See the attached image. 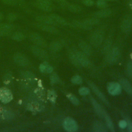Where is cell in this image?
Here are the masks:
<instances>
[{
    "instance_id": "cell-1",
    "label": "cell",
    "mask_w": 132,
    "mask_h": 132,
    "mask_svg": "<svg viewBox=\"0 0 132 132\" xmlns=\"http://www.w3.org/2000/svg\"><path fill=\"white\" fill-rule=\"evenodd\" d=\"M13 98V95L11 91L6 88H0V101L6 104L10 102Z\"/></svg>"
},
{
    "instance_id": "cell-41",
    "label": "cell",
    "mask_w": 132,
    "mask_h": 132,
    "mask_svg": "<svg viewBox=\"0 0 132 132\" xmlns=\"http://www.w3.org/2000/svg\"><path fill=\"white\" fill-rule=\"evenodd\" d=\"M54 1H59V2H62L63 0H54Z\"/></svg>"
},
{
    "instance_id": "cell-8",
    "label": "cell",
    "mask_w": 132,
    "mask_h": 132,
    "mask_svg": "<svg viewBox=\"0 0 132 132\" xmlns=\"http://www.w3.org/2000/svg\"><path fill=\"white\" fill-rule=\"evenodd\" d=\"M30 50L32 53L37 57L41 59H44L46 57V52L41 48L37 46H32L30 47Z\"/></svg>"
},
{
    "instance_id": "cell-15",
    "label": "cell",
    "mask_w": 132,
    "mask_h": 132,
    "mask_svg": "<svg viewBox=\"0 0 132 132\" xmlns=\"http://www.w3.org/2000/svg\"><path fill=\"white\" fill-rule=\"evenodd\" d=\"M103 38L102 34L101 32L96 31L91 37V42L93 44H98L102 42Z\"/></svg>"
},
{
    "instance_id": "cell-22",
    "label": "cell",
    "mask_w": 132,
    "mask_h": 132,
    "mask_svg": "<svg viewBox=\"0 0 132 132\" xmlns=\"http://www.w3.org/2000/svg\"><path fill=\"white\" fill-rule=\"evenodd\" d=\"M2 117L5 119H11L13 118V114L12 112L8 110H4L2 112Z\"/></svg>"
},
{
    "instance_id": "cell-11",
    "label": "cell",
    "mask_w": 132,
    "mask_h": 132,
    "mask_svg": "<svg viewBox=\"0 0 132 132\" xmlns=\"http://www.w3.org/2000/svg\"><path fill=\"white\" fill-rule=\"evenodd\" d=\"M74 57L75 58L74 59L77 62V63H78L84 66L88 64V61L87 59L82 54H80V53H76L74 55Z\"/></svg>"
},
{
    "instance_id": "cell-7",
    "label": "cell",
    "mask_w": 132,
    "mask_h": 132,
    "mask_svg": "<svg viewBox=\"0 0 132 132\" xmlns=\"http://www.w3.org/2000/svg\"><path fill=\"white\" fill-rule=\"evenodd\" d=\"M36 20L41 23L51 25L53 26L57 25V24L50 16V15H48V16L44 15H38L36 17Z\"/></svg>"
},
{
    "instance_id": "cell-21",
    "label": "cell",
    "mask_w": 132,
    "mask_h": 132,
    "mask_svg": "<svg viewBox=\"0 0 132 132\" xmlns=\"http://www.w3.org/2000/svg\"><path fill=\"white\" fill-rule=\"evenodd\" d=\"M93 127L95 129V130L97 131H105L106 130L104 126L102 124V123L99 122H96L94 124Z\"/></svg>"
},
{
    "instance_id": "cell-6",
    "label": "cell",
    "mask_w": 132,
    "mask_h": 132,
    "mask_svg": "<svg viewBox=\"0 0 132 132\" xmlns=\"http://www.w3.org/2000/svg\"><path fill=\"white\" fill-rule=\"evenodd\" d=\"M36 26L40 29L46 32H50L51 34H58V30L56 27H55L53 25L40 23L37 24Z\"/></svg>"
},
{
    "instance_id": "cell-10",
    "label": "cell",
    "mask_w": 132,
    "mask_h": 132,
    "mask_svg": "<svg viewBox=\"0 0 132 132\" xmlns=\"http://www.w3.org/2000/svg\"><path fill=\"white\" fill-rule=\"evenodd\" d=\"M49 15L52 19V20L55 22L57 25L58 24L60 25H63V26L66 25L67 22L65 20V19H64V18H63L62 16L55 13L51 14Z\"/></svg>"
},
{
    "instance_id": "cell-23",
    "label": "cell",
    "mask_w": 132,
    "mask_h": 132,
    "mask_svg": "<svg viewBox=\"0 0 132 132\" xmlns=\"http://www.w3.org/2000/svg\"><path fill=\"white\" fill-rule=\"evenodd\" d=\"M82 78L79 75H75L72 77L71 81L73 84H80L82 82Z\"/></svg>"
},
{
    "instance_id": "cell-39",
    "label": "cell",
    "mask_w": 132,
    "mask_h": 132,
    "mask_svg": "<svg viewBox=\"0 0 132 132\" xmlns=\"http://www.w3.org/2000/svg\"><path fill=\"white\" fill-rule=\"evenodd\" d=\"M16 2H18V3H20V4H24V0H16Z\"/></svg>"
},
{
    "instance_id": "cell-12",
    "label": "cell",
    "mask_w": 132,
    "mask_h": 132,
    "mask_svg": "<svg viewBox=\"0 0 132 132\" xmlns=\"http://www.w3.org/2000/svg\"><path fill=\"white\" fill-rule=\"evenodd\" d=\"M91 101H92V104L94 106V108L95 111H96V112L99 115H100L102 117L105 118V116L107 114V113L105 111V110L101 107V106L93 98H92Z\"/></svg>"
},
{
    "instance_id": "cell-14",
    "label": "cell",
    "mask_w": 132,
    "mask_h": 132,
    "mask_svg": "<svg viewBox=\"0 0 132 132\" xmlns=\"http://www.w3.org/2000/svg\"><path fill=\"white\" fill-rule=\"evenodd\" d=\"M14 28L13 24L7 23H0V31L11 32Z\"/></svg>"
},
{
    "instance_id": "cell-18",
    "label": "cell",
    "mask_w": 132,
    "mask_h": 132,
    "mask_svg": "<svg viewBox=\"0 0 132 132\" xmlns=\"http://www.w3.org/2000/svg\"><path fill=\"white\" fill-rule=\"evenodd\" d=\"M36 6L39 9L45 12H51L53 10V6L35 3Z\"/></svg>"
},
{
    "instance_id": "cell-19",
    "label": "cell",
    "mask_w": 132,
    "mask_h": 132,
    "mask_svg": "<svg viewBox=\"0 0 132 132\" xmlns=\"http://www.w3.org/2000/svg\"><path fill=\"white\" fill-rule=\"evenodd\" d=\"M12 39L16 41H21L25 38V36L21 32H15L11 36Z\"/></svg>"
},
{
    "instance_id": "cell-16",
    "label": "cell",
    "mask_w": 132,
    "mask_h": 132,
    "mask_svg": "<svg viewBox=\"0 0 132 132\" xmlns=\"http://www.w3.org/2000/svg\"><path fill=\"white\" fill-rule=\"evenodd\" d=\"M90 86L92 88V89L93 90L94 92L105 103L108 104V101H107L106 97L104 95V94L100 91V90L93 84H89Z\"/></svg>"
},
{
    "instance_id": "cell-42",
    "label": "cell",
    "mask_w": 132,
    "mask_h": 132,
    "mask_svg": "<svg viewBox=\"0 0 132 132\" xmlns=\"http://www.w3.org/2000/svg\"><path fill=\"white\" fill-rule=\"evenodd\" d=\"M130 57H131V60H132V53L130 54Z\"/></svg>"
},
{
    "instance_id": "cell-27",
    "label": "cell",
    "mask_w": 132,
    "mask_h": 132,
    "mask_svg": "<svg viewBox=\"0 0 132 132\" xmlns=\"http://www.w3.org/2000/svg\"><path fill=\"white\" fill-rule=\"evenodd\" d=\"M68 97L69 98V99L70 100V101L74 104L75 105H77L79 104V100L77 99V98H76L75 96H74L72 94H69L68 95Z\"/></svg>"
},
{
    "instance_id": "cell-29",
    "label": "cell",
    "mask_w": 132,
    "mask_h": 132,
    "mask_svg": "<svg viewBox=\"0 0 132 132\" xmlns=\"http://www.w3.org/2000/svg\"><path fill=\"white\" fill-rule=\"evenodd\" d=\"M78 91H79V93L81 95H86L88 94L90 92L89 89L88 88L85 87H81L80 88H79Z\"/></svg>"
},
{
    "instance_id": "cell-36",
    "label": "cell",
    "mask_w": 132,
    "mask_h": 132,
    "mask_svg": "<svg viewBox=\"0 0 132 132\" xmlns=\"http://www.w3.org/2000/svg\"><path fill=\"white\" fill-rule=\"evenodd\" d=\"M51 80L52 83H56L58 81V77L57 75L54 74L51 76Z\"/></svg>"
},
{
    "instance_id": "cell-4",
    "label": "cell",
    "mask_w": 132,
    "mask_h": 132,
    "mask_svg": "<svg viewBox=\"0 0 132 132\" xmlns=\"http://www.w3.org/2000/svg\"><path fill=\"white\" fill-rule=\"evenodd\" d=\"M13 59L16 64L22 67L28 65L29 62L27 58L21 53H16L13 56Z\"/></svg>"
},
{
    "instance_id": "cell-5",
    "label": "cell",
    "mask_w": 132,
    "mask_h": 132,
    "mask_svg": "<svg viewBox=\"0 0 132 132\" xmlns=\"http://www.w3.org/2000/svg\"><path fill=\"white\" fill-rule=\"evenodd\" d=\"M30 39L35 44L41 47L46 46V42L42 37L39 34L32 32L30 35Z\"/></svg>"
},
{
    "instance_id": "cell-30",
    "label": "cell",
    "mask_w": 132,
    "mask_h": 132,
    "mask_svg": "<svg viewBox=\"0 0 132 132\" xmlns=\"http://www.w3.org/2000/svg\"><path fill=\"white\" fill-rule=\"evenodd\" d=\"M23 75H24V76L27 79H31V80H33L35 78V76L34 75V74L30 72H24V73L23 74Z\"/></svg>"
},
{
    "instance_id": "cell-9",
    "label": "cell",
    "mask_w": 132,
    "mask_h": 132,
    "mask_svg": "<svg viewBox=\"0 0 132 132\" xmlns=\"http://www.w3.org/2000/svg\"><path fill=\"white\" fill-rule=\"evenodd\" d=\"M132 26V19L130 17L125 18L121 23V29L126 32L129 31Z\"/></svg>"
},
{
    "instance_id": "cell-3",
    "label": "cell",
    "mask_w": 132,
    "mask_h": 132,
    "mask_svg": "<svg viewBox=\"0 0 132 132\" xmlns=\"http://www.w3.org/2000/svg\"><path fill=\"white\" fill-rule=\"evenodd\" d=\"M107 90L111 95H119L121 92V86L118 82H111L108 85Z\"/></svg>"
},
{
    "instance_id": "cell-13",
    "label": "cell",
    "mask_w": 132,
    "mask_h": 132,
    "mask_svg": "<svg viewBox=\"0 0 132 132\" xmlns=\"http://www.w3.org/2000/svg\"><path fill=\"white\" fill-rule=\"evenodd\" d=\"M111 13V11L109 9L104 8L96 11L94 13V15L98 18H106L109 16Z\"/></svg>"
},
{
    "instance_id": "cell-24",
    "label": "cell",
    "mask_w": 132,
    "mask_h": 132,
    "mask_svg": "<svg viewBox=\"0 0 132 132\" xmlns=\"http://www.w3.org/2000/svg\"><path fill=\"white\" fill-rule=\"evenodd\" d=\"M2 2L5 5L11 6H16L18 4V2L16 0H1Z\"/></svg>"
},
{
    "instance_id": "cell-25",
    "label": "cell",
    "mask_w": 132,
    "mask_h": 132,
    "mask_svg": "<svg viewBox=\"0 0 132 132\" xmlns=\"http://www.w3.org/2000/svg\"><path fill=\"white\" fill-rule=\"evenodd\" d=\"M18 18V15L16 13L13 12H10L7 15V19L10 22L15 21Z\"/></svg>"
},
{
    "instance_id": "cell-28",
    "label": "cell",
    "mask_w": 132,
    "mask_h": 132,
    "mask_svg": "<svg viewBox=\"0 0 132 132\" xmlns=\"http://www.w3.org/2000/svg\"><path fill=\"white\" fill-rule=\"evenodd\" d=\"M96 4L97 7L101 9L106 8L107 7V4L105 0H98Z\"/></svg>"
},
{
    "instance_id": "cell-31",
    "label": "cell",
    "mask_w": 132,
    "mask_h": 132,
    "mask_svg": "<svg viewBox=\"0 0 132 132\" xmlns=\"http://www.w3.org/2000/svg\"><path fill=\"white\" fill-rule=\"evenodd\" d=\"M35 3L53 6V3L51 0H35Z\"/></svg>"
},
{
    "instance_id": "cell-20",
    "label": "cell",
    "mask_w": 132,
    "mask_h": 132,
    "mask_svg": "<svg viewBox=\"0 0 132 132\" xmlns=\"http://www.w3.org/2000/svg\"><path fill=\"white\" fill-rule=\"evenodd\" d=\"M68 9L70 11L73 13H78L81 10V8L79 6L74 4L69 5L68 6Z\"/></svg>"
},
{
    "instance_id": "cell-38",
    "label": "cell",
    "mask_w": 132,
    "mask_h": 132,
    "mask_svg": "<svg viewBox=\"0 0 132 132\" xmlns=\"http://www.w3.org/2000/svg\"><path fill=\"white\" fill-rule=\"evenodd\" d=\"M127 122V126H128V130L129 131L132 132V122L128 121Z\"/></svg>"
},
{
    "instance_id": "cell-32",
    "label": "cell",
    "mask_w": 132,
    "mask_h": 132,
    "mask_svg": "<svg viewBox=\"0 0 132 132\" xmlns=\"http://www.w3.org/2000/svg\"><path fill=\"white\" fill-rule=\"evenodd\" d=\"M82 2L87 6H92L94 5V1L93 0H82Z\"/></svg>"
},
{
    "instance_id": "cell-35",
    "label": "cell",
    "mask_w": 132,
    "mask_h": 132,
    "mask_svg": "<svg viewBox=\"0 0 132 132\" xmlns=\"http://www.w3.org/2000/svg\"><path fill=\"white\" fill-rule=\"evenodd\" d=\"M118 56V51H116V50H114V51H113V52L111 53L110 58L112 59V61H113L115 59H116L117 58Z\"/></svg>"
},
{
    "instance_id": "cell-26",
    "label": "cell",
    "mask_w": 132,
    "mask_h": 132,
    "mask_svg": "<svg viewBox=\"0 0 132 132\" xmlns=\"http://www.w3.org/2000/svg\"><path fill=\"white\" fill-rule=\"evenodd\" d=\"M60 44L57 42H54L51 44L50 48L52 51H56L60 48Z\"/></svg>"
},
{
    "instance_id": "cell-43",
    "label": "cell",
    "mask_w": 132,
    "mask_h": 132,
    "mask_svg": "<svg viewBox=\"0 0 132 132\" xmlns=\"http://www.w3.org/2000/svg\"><path fill=\"white\" fill-rule=\"evenodd\" d=\"M105 1H111V0H105Z\"/></svg>"
},
{
    "instance_id": "cell-34",
    "label": "cell",
    "mask_w": 132,
    "mask_h": 132,
    "mask_svg": "<svg viewBox=\"0 0 132 132\" xmlns=\"http://www.w3.org/2000/svg\"><path fill=\"white\" fill-rule=\"evenodd\" d=\"M53 67L49 65L47 63H46V67H45V71L44 73H51L52 71H53Z\"/></svg>"
},
{
    "instance_id": "cell-2",
    "label": "cell",
    "mask_w": 132,
    "mask_h": 132,
    "mask_svg": "<svg viewBox=\"0 0 132 132\" xmlns=\"http://www.w3.org/2000/svg\"><path fill=\"white\" fill-rule=\"evenodd\" d=\"M63 127L68 131H76L78 129V125L76 121L71 118H67L63 122Z\"/></svg>"
},
{
    "instance_id": "cell-33",
    "label": "cell",
    "mask_w": 132,
    "mask_h": 132,
    "mask_svg": "<svg viewBox=\"0 0 132 132\" xmlns=\"http://www.w3.org/2000/svg\"><path fill=\"white\" fill-rule=\"evenodd\" d=\"M119 125L121 128H125L127 126V122L125 120H121L119 122Z\"/></svg>"
},
{
    "instance_id": "cell-40",
    "label": "cell",
    "mask_w": 132,
    "mask_h": 132,
    "mask_svg": "<svg viewBox=\"0 0 132 132\" xmlns=\"http://www.w3.org/2000/svg\"><path fill=\"white\" fill-rule=\"evenodd\" d=\"M3 18H4V15L3 13L1 12H0V22L3 20Z\"/></svg>"
},
{
    "instance_id": "cell-37",
    "label": "cell",
    "mask_w": 132,
    "mask_h": 132,
    "mask_svg": "<svg viewBox=\"0 0 132 132\" xmlns=\"http://www.w3.org/2000/svg\"><path fill=\"white\" fill-rule=\"evenodd\" d=\"M46 63H47L46 62H44V63H41V64H40V67H39V69H40V70L41 72L44 73Z\"/></svg>"
},
{
    "instance_id": "cell-17",
    "label": "cell",
    "mask_w": 132,
    "mask_h": 132,
    "mask_svg": "<svg viewBox=\"0 0 132 132\" xmlns=\"http://www.w3.org/2000/svg\"><path fill=\"white\" fill-rule=\"evenodd\" d=\"M121 84L124 89L129 94H132V86L126 79H122L121 80Z\"/></svg>"
}]
</instances>
